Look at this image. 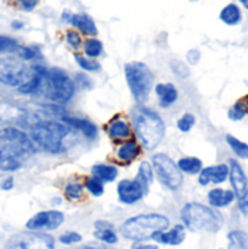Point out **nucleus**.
<instances>
[{
	"label": "nucleus",
	"instance_id": "nucleus-1",
	"mask_svg": "<svg viewBox=\"0 0 248 249\" xmlns=\"http://www.w3.org/2000/svg\"><path fill=\"white\" fill-rule=\"evenodd\" d=\"M170 220L162 214H140L126 220L121 226V235L127 239L142 242L153 238L156 233L168 229Z\"/></svg>",
	"mask_w": 248,
	"mask_h": 249
},
{
	"label": "nucleus",
	"instance_id": "nucleus-2",
	"mask_svg": "<svg viewBox=\"0 0 248 249\" xmlns=\"http://www.w3.org/2000/svg\"><path fill=\"white\" fill-rule=\"evenodd\" d=\"M181 219L186 228L191 232L215 233L221 231L224 219L219 213L200 203H189L181 210Z\"/></svg>",
	"mask_w": 248,
	"mask_h": 249
},
{
	"label": "nucleus",
	"instance_id": "nucleus-3",
	"mask_svg": "<svg viewBox=\"0 0 248 249\" xmlns=\"http://www.w3.org/2000/svg\"><path fill=\"white\" fill-rule=\"evenodd\" d=\"M70 127L60 121L45 120L37 123L31 128V140L35 146L50 153H58L61 150L64 139L69 136Z\"/></svg>",
	"mask_w": 248,
	"mask_h": 249
},
{
	"label": "nucleus",
	"instance_id": "nucleus-4",
	"mask_svg": "<svg viewBox=\"0 0 248 249\" xmlns=\"http://www.w3.org/2000/svg\"><path fill=\"white\" fill-rule=\"evenodd\" d=\"M134 131L142 144L152 150L165 136V124L162 118L149 108H140L134 117Z\"/></svg>",
	"mask_w": 248,
	"mask_h": 249
},
{
	"label": "nucleus",
	"instance_id": "nucleus-5",
	"mask_svg": "<svg viewBox=\"0 0 248 249\" xmlns=\"http://www.w3.org/2000/svg\"><path fill=\"white\" fill-rule=\"evenodd\" d=\"M45 96L54 104H66L75 95V82L72 77L60 69H50L44 74L42 86Z\"/></svg>",
	"mask_w": 248,
	"mask_h": 249
},
{
	"label": "nucleus",
	"instance_id": "nucleus-6",
	"mask_svg": "<svg viewBox=\"0 0 248 249\" xmlns=\"http://www.w3.org/2000/svg\"><path fill=\"white\" fill-rule=\"evenodd\" d=\"M124 76L134 99L139 102L146 101L153 89V73L151 69L142 61H132L124 66Z\"/></svg>",
	"mask_w": 248,
	"mask_h": 249
},
{
	"label": "nucleus",
	"instance_id": "nucleus-7",
	"mask_svg": "<svg viewBox=\"0 0 248 249\" xmlns=\"http://www.w3.org/2000/svg\"><path fill=\"white\" fill-rule=\"evenodd\" d=\"M32 76V69H29L23 60L15 57H1L0 58V83L19 88Z\"/></svg>",
	"mask_w": 248,
	"mask_h": 249
},
{
	"label": "nucleus",
	"instance_id": "nucleus-8",
	"mask_svg": "<svg viewBox=\"0 0 248 249\" xmlns=\"http://www.w3.org/2000/svg\"><path fill=\"white\" fill-rule=\"evenodd\" d=\"M152 165L158 179L170 190H178L183 184V174L177 163L165 153H158L152 158Z\"/></svg>",
	"mask_w": 248,
	"mask_h": 249
},
{
	"label": "nucleus",
	"instance_id": "nucleus-9",
	"mask_svg": "<svg viewBox=\"0 0 248 249\" xmlns=\"http://www.w3.org/2000/svg\"><path fill=\"white\" fill-rule=\"evenodd\" d=\"M4 249H54V239L47 233L32 231L10 236Z\"/></svg>",
	"mask_w": 248,
	"mask_h": 249
},
{
	"label": "nucleus",
	"instance_id": "nucleus-10",
	"mask_svg": "<svg viewBox=\"0 0 248 249\" xmlns=\"http://www.w3.org/2000/svg\"><path fill=\"white\" fill-rule=\"evenodd\" d=\"M64 220V214L57 210H47V212H39L35 216H32L26 222V229L28 231H54L57 229Z\"/></svg>",
	"mask_w": 248,
	"mask_h": 249
},
{
	"label": "nucleus",
	"instance_id": "nucleus-11",
	"mask_svg": "<svg viewBox=\"0 0 248 249\" xmlns=\"http://www.w3.org/2000/svg\"><path fill=\"white\" fill-rule=\"evenodd\" d=\"M0 139L3 142H6L7 144H12L13 147L19 149L23 155L32 153L35 150V144L31 140V137H28L23 131H20L19 128L15 127H6L3 130H0Z\"/></svg>",
	"mask_w": 248,
	"mask_h": 249
},
{
	"label": "nucleus",
	"instance_id": "nucleus-12",
	"mask_svg": "<svg viewBox=\"0 0 248 249\" xmlns=\"http://www.w3.org/2000/svg\"><path fill=\"white\" fill-rule=\"evenodd\" d=\"M145 188L137 179H123L117 185L118 200L124 204H134L145 196Z\"/></svg>",
	"mask_w": 248,
	"mask_h": 249
},
{
	"label": "nucleus",
	"instance_id": "nucleus-13",
	"mask_svg": "<svg viewBox=\"0 0 248 249\" xmlns=\"http://www.w3.org/2000/svg\"><path fill=\"white\" fill-rule=\"evenodd\" d=\"M23 156V153L13 147L12 144L4 143L3 146H0V169L1 171H16L20 166V158Z\"/></svg>",
	"mask_w": 248,
	"mask_h": 249
},
{
	"label": "nucleus",
	"instance_id": "nucleus-14",
	"mask_svg": "<svg viewBox=\"0 0 248 249\" xmlns=\"http://www.w3.org/2000/svg\"><path fill=\"white\" fill-rule=\"evenodd\" d=\"M229 179H231V184H232V188H234V194L237 198H241L246 191L248 190L247 178L244 175V171L243 168L240 166V163L235 160V159H229Z\"/></svg>",
	"mask_w": 248,
	"mask_h": 249
},
{
	"label": "nucleus",
	"instance_id": "nucleus-15",
	"mask_svg": "<svg viewBox=\"0 0 248 249\" xmlns=\"http://www.w3.org/2000/svg\"><path fill=\"white\" fill-rule=\"evenodd\" d=\"M229 174V169L227 165H216V166H208L200 171L199 175V184L208 185V184H222L227 181Z\"/></svg>",
	"mask_w": 248,
	"mask_h": 249
},
{
	"label": "nucleus",
	"instance_id": "nucleus-16",
	"mask_svg": "<svg viewBox=\"0 0 248 249\" xmlns=\"http://www.w3.org/2000/svg\"><path fill=\"white\" fill-rule=\"evenodd\" d=\"M107 133L108 136L115 140V142H123V140H129L132 137V130L130 125L126 120L123 118H114L108 123L107 125Z\"/></svg>",
	"mask_w": 248,
	"mask_h": 249
},
{
	"label": "nucleus",
	"instance_id": "nucleus-17",
	"mask_svg": "<svg viewBox=\"0 0 248 249\" xmlns=\"http://www.w3.org/2000/svg\"><path fill=\"white\" fill-rule=\"evenodd\" d=\"M61 120H63L69 127L76 128L77 131H80V133H82L86 139H89V140L95 139L96 134H98L96 125H95L92 121H89V120H85V118H70V117H63Z\"/></svg>",
	"mask_w": 248,
	"mask_h": 249
},
{
	"label": "nucleus",
	"instance_id": "nucleus-18",
	"mask_svg": "<svg viewBox=\"0 0 248 249\" xmlns=\"http://www.w3.org/2000/svg\"><path fill=\"white\" fill-rule=\"evenodd\" d=\"M155 93L158 95L159 105L162 108L171 107L178 98V90L172 83H159V85H156L155 86Z\"/></svg>",
	"mask_w": 248,
	"mask_h": 249
},
{
	"label": "nucleus",
	"instance_id": "nucleus-19",
	"mask_svg": "<svg viewBox=\"0 0 248 249\" xmlns=\"http://www.w3.org/2000/svg\"><path fill=\"white\" fill-rule=\"evenodd\" d=\"M140 153V146L137 142L134 140H124V143H121L115 152V158L123 162V163H130L133 162Z\"/></svg>",
	"mask_w": 248,
	"mask_h": 249
},
{
	"label": "nucleus",
	"instance_id": "nucleus-20",
	"mask_svg": "<svg viewBox=\"0 0 248 249\" xmlns=\"http://www.w3.org/2000/svg\"><path fill=\"white\" fill-rule=\"evenodd\" d=\"M70 23H72V26H75L77 31H80L85 35L95 36L98 34V29H96V25H95L94 19L86 13H75V15H72Z\"/></svg>",
	"mask_w": 248,
	"mask_h": 249
},
{
	"label": "nucleus",
	"instance_id": "nucleus-21",
	"mask_svg": "<svg viewBox=\"0 0 248 249\" xmlns=\"http://www.w3.org/2000/svg\"><path fill=\"white\" fill-rule=\"evenodd\" d=\"M158 242L165 244V245H180L183 244V241L186 239V231L181 225H177L175 228H172L171 231L165 232H159L153 236Z\"/></svg>",
	"mask_w": 248,
	"mask_h": 249
},
{
	"label": "nucleus",
	"instance_id": "nucleus-22",
	"mask_svg": "<svg viewBox=\"0 0 248 249\" xmlns=\"http://www.w3.org/2000/svg\"><path fill=\"white\" fill-rule=\"evenodd\" d=\"M209 198V203L210 206L216 207V209H221V207H227L229 206L234 198H235V194L234 191H229V190H222V188H215L209 193L208 196Z\"/></svg>",
	"mask_w": 248,
	"mask_h": 249
},
{
	"label": "nucleus",
	"instance_id": "nucleus-23",
	"mask_svg": "<svg viewBox=\"0 0 248 249\" xmlns=\"http://www.w3.org/2000/svg\"><path fill=\"white\" fill-rule=\"evenodd\" d=\"M118 175V169L113 165L98 163L92 166V177L101 179L102 182H113Z\"/></svg>",
	"mask_w": 248,
	"mask_h": 249
},
{
	"label": "nucleus",
	"instance_id": "nucleus-24",
	"mask_svg": "<svg viewBox=\"0 0 248 249\" xmlns=\"http://www.w3.org/2000/svg\"><path fill=\"white\" fill-rule=\"evenodd\" d=\"M221 20L229 26H234V25H238L243 19V13L240 10V7L235 4V3H229L227 4L222 10H221V15H219Z\"/></svg>",
	"mask_w": 248,
	"mask_h": 249
},
{
	"label": "nucleus",
	"instance_id": "nucleus-25",
	"mask_svg": "<svg viewBox=\"0 0 248 249\" xmlns=\"http://www.w3.org/2000/svg\"><path fill=\"white\" fill-rule=\"evenodd\" d=\"M95 238L99 239L101 242L107 244V245H114L117 244L118 238L117 235L114 233V231L111 229V226H104V223L98 222L96 223V231H95Z\"/></svg>",
	"mask_w": 248,
	"mask_h": 249
},
{
	"label": "nucleus",
	"instance_id": "nucleus-26",
	"mask_svg": "<svg viewBox=\"0 0 248 249\" xmlns=\"http://www.w3.org/2000/svg\"><path fill=\"white\" fill-rule=\"evenodd\" d=\"M177 166L180 168L181 172L191 174V175L199 174V172L203 169L202 160L197 159V158H191V156H190V158H183V159H180L178 163H177Z\"/></svg>",
	"mask_w": 248,
	"mask_h": 249
},
{
	"label": "nucleus",
	"instance_id": "nucleus-27",
	"mask_svg": "<svg viewBox=\"0 0 248 249\" xmlns=\"http://www.w3.org/2000/svg\"><path fill=\"white\" fill-rule=\"evenodd\" d=\"M228 249H248V235L243 231H232L228 235Z\"/></svg>",
	"mask_w": 248,
	"mask_h": 249
},
{
	"label": "nucleus",
	"instance_id": "nucleus-28",
	"mask_svg": "<svg viewBox=\"0 0 248 249\" xmlns=\"http://www.w3.org/2000/svg\"><path fill=\"white\" fill-rule=\"evenodd\" d=\"M136 179L143 185L145 190L149 188V185H151L152 181H153V168L151 166V163H148V162H142V163H140Z\"/></svg>",
	"mask_w": 248,
	"mask_h": 249
},
{
	"label": "nucleus",
	"instance_id": "nucleus-29",
	"mask_svg": "<svg viewBox=\"0 0 248 249\" xmlns=\"http://www.w3.org/2000/svg\"><path fill=\"white\" fill-rule=\"evenodd\" d=\"M82 45H83V53H85V55H86V57H91V58L99 57V55L102 54V50H104L102 42H101L99 39H96V38H89V39H86Z\"/></svg>",
	"mask_w": 248,
	"mask_h": 249
},
{
	"label": "nucleus",
	"instance_id": "nucleus-30",
	"mask_svg": "<svg viewBox=\"0 0 248 249\" xmlns=\"http://www.w3.org/2000/svg\"><path fill=\"white\" fill-rule=\"evenodd\" d=\"M227 143L229 144V147L234 150V153L237 155V156H240V158H243V159H248V144L247 143H244V142H241V140H238L237 137H234V136H227Z\"/></svg>",
	"mask_w": 248,
	"mask_h": 249
},
{
	"label": "nucleus",
	"instance_id": "nucleus-31",
	"mask_svg": "<svg viewBox=\"0 0 248 249\" xmlns=\"http://www.w3.org/2000/svg\"><path fill=\"white\" fill-rule=\"evenodd\" d=\"M75 60L77 63V66L85 70V71H98L101 69L99 63L95 61V58H91V57H86L83 54H76L75 55Z\"/></svg>",
	"mask_w": 248,
	"mask_h": 249
},
{
	"label": "nucleus",
	"instance_id": "nucleus-32",
	"mask_svg": "<svg viewBox=\"0 0 248 249\" xmlns=\"http://www.w3.org/2000/svg\"><path fill=\"white\" fill-rule=\"evenodd\" d=\"M85 188H86L92 196H95V197H99V196H102V193H104V184H102V181L98 179V178H95V177H91V178L86 179Z\"/></svg>",
	"mask_w": 248,
	"mask_h": 249
},
{
	"label": "nucleus",
	"instance_id": "nucleus-33",
	"mask_svg": "<svg viewBox=\"0 0 248 249\" xmlns=\"http://www.w3.org/2000/svg\"><path fill=\"white\" fill-rule=\"evenodd\" d=\"M82 193H83V185L79 184V182H70L66 185L64 188V194L69 200H77L82 197Z\"/></svg>",
	"mask_w": 248,
	"mask_h": 249
},
{
	"label": "nucleus",
	"instance_id": "nucleus-34",
	"mask_svg": "<svg viewBox=\"0 0 248 249\" xmlns=\"http://www.w3.org/2000/svg\"><path fill=\"white\" fill-rule=\"evenodd\" d=\"M66 42H67V45H69L70 48H73V50H79V48L82 47V44H83L80 34L76 32V31H73V29H70V31L66 32Z\"/></svg>",
	"mask_w": 248,
	"mask_h": 249
},
{
	"label": "nucleus",
	"instance_id": "nucleus-35",
	"mask_svg": "<svg viewBox=\"0 0 248 249\" xmlns=\"http://www.w3.org/2000/svg\"><path fill=\"white\" fill-rule=\"evenodd\" d=\"M194 123H196V118H194V115H193V114H184V115L178 120L177 127H178V130H180V131H183V133H189V131L193 128Z\"/></svg>",
	"mask_w": 248,
	"mask_h": 249
},
{
	"label": "nucleus",
	"instance_id": "nucleus-36",
	"mask_svg": "<svg viewBox=\"0 0 248 249\" xmlns=\"http://www.w3.org/2000/svg\"><path fill=\"white\" fill-rule=\"evenodd\" d=\"M18 48V42L7 36V35H0V54L7 53V51H13Z\"/></svg>",
	"mask_w": 248,
	"mask_h": 249
},
{
	"label": "nucleus",
	"instance_id": "nucleus-37",
	"mask_svg": "<svg viewBox=\"0 0 248 249\" xmlns=\"http://www.w3.org/2000/svg\"><path fill=\"white\" fill-rule=\"evenodd\" d=\"M18 54H19L20 60L29 61V60H34L37 57L38 51L35 48H31V47H22V48H18Z\"/></svg>",
	"mask_w": 248,
	"mask_h": 249
},
{
	"label": "nucleus",
	"instance_id": "nucleus-38",
	"mask_svg": "<svg viewBox=\"0 0 248 249\" xmlns=\"http://www.w3.org/2000/svg\"><path fill=\"white\" fill-rule=\"evenodd\" d=\"M82 241V236L76 232H67L64 235L60 236V242L64 244V245H72V244H77Z\"/></svg>",
	"mask_w": 248,
	"mask_h": 249
},
{
	"label": "nucleus",
	"instance_id": "nucleus-39",
	"mask_svg": "<svg viewBox=\"0 0 248 249\" xmlns=\"http://www.w3.org/2000/svg\"><path fill=\"white\" fill-rule=\"evenodd\" d=\"M171 67H172V70L175 71V74H178V76H181V77H187V76H189V69H187V66H186L183 61L175 60V61L171 63Z\"/></svg>",
	"mask_w": 248,
	"mask_h": 249
},
{
	"label": "nucleus",
	"instance_id": "nucleus-40",
	"mask_svg": "<svg viewBox=\"0 0 248 249\" xmlns=\"http://www.w3.org/2000/svg\"><path fill=\"white\" fill-rule=\"evenodd\" d=\"M228 117H229L232 121H240V120H243V118L246 117V112L243 111V108H241L238 104H235V105L228 111Z\"/></svg>",
	"mask_w": 248,
	"mask_h": 249
},
{
	"label": "nucleus",
	"instance_id": "nucleus-41",
	"mask_svg": "<svg viewBox=\"0 0 248 249\" xmlns=\"http://www.w3.org/2000/svg\"><path fill=\"white\" fill-rule=\"evenodd\" d=\"M16 1H18V6H19L22 10L31 12V10H34V9L37 7V4H38L39 0H16Z\"/></svg>",
	"mask_w": 248,
	"mask_h": 249
},
{
	"label": "nucleus",
	"instance_id": "nucleus-42",
	"mask_svg": "<svg viewBox=\"0 0 248 249\" xmlns=\"http://www.w3.org/2000/svg\"><path fill=\"white\" fill-rule=\"evenodd\" d=\"M187 60L190 64H197L199 60H200V51L199 50H190L187 53Z\"/></svg>",
	"mask_w": 248,
	"mask_h": 249
},
{
	"label": "nucleus",
	"instance_id": "nucleus-43",
	"mask_svg": "<svg viewBox=\"0 0 248 249\" xmlns=\"http://www.w3.org/2000/svg\"><path fill=\"white\" fill-rule=\"evenodd\" d=\"M238 204H240V209L243 210V213L248 214V190L241 198H238Z\"/></svg>",
	"mask_w": 248,
	"mask_h": 249
},
{
	"label": "nucleus",
	"instance_id": "nucleus-44",
	"mask_svg": "<svg viewBox=\"0 0 248 249\" xmlns=\"http://www.w3.org/2000/svg\"><path fill=\"white\" fill-rule=\"evenodd\" d=\"M13 184H15V182H13V178H12V177H9V178H6V179L1 182V185H0V187H1V190L9 191V190H12V188H13Z\"/></svg>",
	"mask_w": 248,
	"mask_h": 249
},
{
	"label": "nucleus",
	"instance_id": "nucleus-45",
	"mask_svg": "<svg viewBox=\"0 0 248 249\" xmlns=\"http://www.w3.org/2000/svg\"><path fill=\"white\" fill-rule=\"evenodd\" d=\"M132 249H159L156 245H149V244H140V242H137V244H134Z\"/></svg>",
	"mask_w": 248,
	"mask_h": 249
},
{
	"label": "nucleus",
	"instance_id": "nucleus-46",
	"mask_svg": "<svg viewBox=\"0 0 248 249\" xmlns=\"http://www.w3.org/2000/svg\"><path fill=\"white\" fill-rule=\"evenodd\" d=\"M241 108H243V111L246 112V115L248 114V96H246V98H243V99H240L238 102H237Z\"/></svg>",
	"mask_w": 248,
	"mask_h": 249
},
{
	"label": "nucleus",
	"instance_id": "nucleus-47",
	"mask_svg": "<svg viewBox=\"0 0 248 249\" xmlns=\"http://www.w3.org/2000/svg\"><path fill=\"white\" fill-rule=\"evenodd\" d=\"M12 26H13L15 29H20V28L23 26V23L19 22V20H15V22H12Z\"/></svg>",
	"mask_w": 248,
	"mask_h": 249
},
{
	"label": "nucleus",
	"instance_id": "nucleus-48",
	"mask_svg": "<svg viewBox=\"0 0 248 249\" xmlns=\"http://www.w3.org/2000/svg\"><path fill=\"white\" fill-rule=\"evenodd\" d=\"M241 3H243V6L246 7V9H248V0H240Z\"/></svg>",
	"mask_w": 248,
	"mask_h": 249
}]
</instances>
